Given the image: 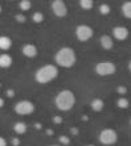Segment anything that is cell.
Instances as JSON below:
<instances>
[{"mask_svg": "<svg viewBox=\"0 0 131 146\" xmlns=\"http://www.w3.org/2000/svg\"><path fill=\"white\" fill-rule=\"evenodd\" d=\"M54 62L58 67H64V68L73 67L77 62L76 51L73 50L72 48H68V46L61 48L54 54Z\"/></svg>", "mask_w": 131, "mask_h": 146, "instance_id": "cell-1", "label": "cell"}, {"mask_svg": "<svg viewBox=\"0 0 131 146\" xmlns=\"http://www.w3.org/2000/svg\"><path fill=\"white\" fill-rule=\"evenodd\" d=\"M58 76L57 65H44L35 72V80L38 84H48Z\"/></svg>", "mask_w": 131, "mask_h": 146, "instance_id": "cell-2", "label": "cell"}, {"mask_svg": "<svg viewBox=\"0 0 131 146\" xmlns=\"http://www.w3.org/2000/svg\"><path fill=\"white\" fill-rule=\"evenodd\" d=\"M54 104L57 107V109L62 111V112L70 111L76 106V95L70 90H62L56 95Z\"/></svg>", "mask_w": 131, "mask_h": 146, "instance_id": "cell-3", "label": "cell"}, {"mask_svg": "<svg viewBox=\"0 0 131 146\" xmlns=\"http://www.w3.org/2000/svg\"><path fill=\"white\" fill-rule=\"evenodd\" d=\"M98 141L105 146H111L114 143H117L118 141V133L111 128H106L102 129L98 134Z\"/></svg>", "mask_w": 131, "mask_h": 146, "instance_id": "cell-4", "label": "cell"}, {"mask_svg": "<svg viewBox=\"0 0 131 146\" xmlns=\"http://www.w3.org/2000/svg\"><path fill=\"white\" fill-rule=\"evenodd\" d=\"M117 71V66L111 61H101L95 65V74L99 76H110Z\"/></svg>", "mask_w": 131, "mask_h": 146, "instance_id": "cell-5", "label": "cell"}, {"mask_svg": "<svg viewBox=\"0 0 131 146\" xmlns=\"http://www.w3.org/2000/svg\"><path fill=\"white\" fill-rule=\"evenodd\" d=\"M15 112L20 116H28L35 112V104L29 100H20L15 104Z\"/></svg>", "mask_w": 131, "mask_h": 146, "instance_id": "cell-6", "label": "cell"}, {"mask_svg": "<svg viewBox=\"0 0 131 146\" xmlns=\"http://www.w3.org/2000/svg\"><path fill=\"white\" fill-rule=\"evenodd\" d=\"M93 29H91V27H89V25H78V27L76 28V37L77 40L79 41V42H86V41H89L90 38L93 37Z\"/></svg>", "mask_w": 131, "mask_h": 146, "instance_id": "cell-7", "label": "cell"}, {"mask_svg": "<svg viewBox=\"0 0 131 146\" xmlns=\"http://www.w3.org/2000/svg\"><path fill=\"white\" fill-rule=\"evenodd\" d=\"M53 15L57 17H65L68 15V7L64 0H53L52 1Z\"/></svg>", "mask_w": 131, "mask_h": 146, "instance_id": "cell-8", "label": "cell"}, {"mask_svg": "<svg viewBox=\"0 0 131 146\" xmlns=\"http://www.w3.org/2000/svg\"><path fill=\"white\" fill-rule=\"evenodd\" d=\"M128 34H130V32H128V29L126 27H115L113 29V36H114V38L118 41L127 40Z\"/></svg>", "mask_w": 131, "mask_h": 146, "instance_id": "cell-9", "label": "cell"}, {"mask_svg": "<svg viewBox=\"0 0 131 146\" xmlns=\"http://www.w3.org/2000/svg\"><path fill=\"white\" fill-rule=\"evenodd\" d=\"M37 48H36L33 44H25L24 46H23V49H21V53H23V55L27 58H35L36 55H37Z\"/></svg>", "mask_w": 131, "mask_h": 146, "instance_id": "cell-10", "label": "cell"}, {"mask_svg": "<svg viewBox=\"0 0 131 146\" xmlns=\"http://www.w3.org/2000/svg\"><path fill=\"white\" fill-rule=\"evenodd\" d=\"M99 44L105 50H111V49L114 48V40L109 34H103V36L99 38Z\"/></svg>", "mask_w": 131, "mask_h": 146, "instance_id": "cell-11", "label": "cell"}, {"mask_svg": "<svg viewBox=\"0 0 131 146\" xmlns=\"http://www.w3.org/2000/svg\"><path fill=\"white\" fill-rule=\"evenodd\" d=\"M12 63H13V59L9 54H7V53L0 54V68H9Z\"/></svg>", "mask_w": 131, "mask_h": 146, "instance_id": "cell-12", "label": "cell"}, {"mask_svg": "<svg viewBox=\"0 0 131 146\" xmlns=\"http://www.w3.org/2000/svg\"><path fill=\"white\" fill-rule=\"evenodd\" d=\"M12 48V40L8 36H0V50L7 51Z\"/></svg>", "mask_w": 131, "mask_h": 146, "instance_id": "cell-13", "label": "cell"}, {"mask_svg": "<svg viewBox=\"0 0 131 146\" xmlns=\"http://www.w3.org/2000/svg\"><path fill=\"white\" fill-rule=\"evenodd\" d=\"M121 11H122V15H123L126 19H130L131 20V0L124 1V3L122 4Z\"/></svg>", "mask_w": 131, "mask_h": 146, "instance_id": "cell-14", "label": "cell"}, {"mask_svg": "<svg viewBox=\"0 0 131 146\" xmlns=\"http://www.w3.org/2000/svg\"><path fill=\"white\" fill-rule=\"evenodd\" d=\"M27 124L23 121H17V122H15L13 124V130L16 134H24L25 132H27Z\"/></svg>", "mask_w": 131, "mask_h": 146, "instance_id": "cell-15", "label": "cell"}, {"mask_svg": "<svg viewBox=\"0 0 131 146\" xmlns=\"http://www.w3.org/2000/svg\"><path fill=\"white\" fill-rule=\"evenodd\" d=\"M90 106H91V109H93V111H95V112H101L105 107V103H103V100H101V99H94Z\"/></svg>", "mask_w": 131, "mask_h": 146, "instance_id": "cell-16", "label": "cell"}, {"mask_svg": "<svg viewBox=\"0 0 131 146\" xmlns=\"http://www.w3.org/2000/svg\"><path fill=\"white\" fill-rule=\"evenodd\" d=\"M78 3H79V7L85 11L93 9L94 7V0H78Z\"/></svg>", "mask_w": 131, "mask_h": 146, "instance_id": "cell-17", "label": "cell"}, {"mask_svg": "<svg viewBox=\"0 0 131 146\" xmlns=\"http://www.w3.org/2000/svg\"><path fill=\"white\" fill-rule=\"evenodd\" d=\"M19 8L20 11H29L32 8V1L31 0H20V4H19Z\"/></svg>", "mask_w": 131, "mask_h": 146, "instance_id": "cell-18", "label": "cell"}, {"mask_svg": "<svg viewBox=\"0 0 131 146\" xmlns=\"http://www.w3.org/2000/svg\"><path fill=\"white\" fill-rule=\"evenodd\" d=\"M32 20H33V23L40 24V23H42V21H44V15H42L41 12H35V13H33V16H32Z\"/></svg>", "mask_w": 131, "mask_h": 146, "instance_id": "cell-19", "label": "cell"}, {"mask_svg": "<svg viewBox=\"0 0 131 146\" xmlns=\"http://www.w3.org/2000/svg\"><path fill=\"white\" fill-rule=\"evenodd\" d=\"M110 11H111V8H110V5L109 4H101L99 5V13L101 15H109L110 13Z\"/></svg>", "mask_w": 131, "mask_h": 146, "instance_id": "cell-20", "label": "cell"}, {"mask_svg": "<svg viewBox=\"0 0 131 146\" xmlns=\"http://www.w3.org/2000/svg\"><path fill=\"white\" fill-rule=\"evenodd\" d=\"M128 100L127 99H124V98H121L119 100H118V107L119 108H123V109H126V108H128Z\"/></svg>", "mask_w": 131, "mask_h": 146, "instance_id": "cell-21", "label": "cell"}, {"mask_svg": "<svg viewBox=\"0 0 131 146\" xmlns=\"http://www.w3.org/2000/svg\"><path fill=\"white\" fill-rule=\"evenodd\" d=\"M15 19H16V20H19V23H24V21H25V17L21 16V15H16V16H15Z\"/></svg>", "mask_w": 131, "mask_h": 146, "instance_id": "cell-22", "label": "cell"}, {"mask_svg": "<svg viewBox=\"0 0 131 146\" xmlns=\"http://www.w3.org/2000/svg\"><path fill=\"white\" fill-rule=\"evenodd\" d=\"M0 146H7V141L3 137H0Z\"/></svg>", "mask_w": 131, "mask_h": 146, "instance_id": "cell-23", "label": "cell"}, {"mask_svg": "<svg viewBox=\"0 0 131 146\" xmlns=\"http://www.w3.org/2000/svg\"><path fill=\"white\" fill-rule=\"evenodd\" d=\"M19 142H20V141H19L17 138H13V139H12V143H13V145H19Z\"/></svg>", "mask_w": 131, "mask_h": 146, "instance_id": "cell-24", "label": "cell"}, {"mask_svg": "<svg viewBox=\"0 0 131 146\" xmlns=\"http://www.w3.org/2000/svg\"><path fill=\"white\" fill-rule=\"evenodd\" d=\"M4 106V99L3 98H0V108Z\"/></svg>", "mask_w": 131, "mask_h": 146, "instance_id": "cell-25", "label": "cell"}, {"mask_svg": "<svg viewBox=\"0 0 131 146\" xmlns=\"http://www.w3.org/2000/svg\"><path fill=\"white\" fill-rule=\"evenodd\" d=\"M128 70H130V72H131V61L128 62Z\"/></svg>", "mask_w": 131, "mask_h": 146, "instance_id": "cell-26", "label": "cell"}, {"mask_svg": "<svg viewBox=\"0 0 131 146\" xmlns=\"http://www.w3.org/2000/svg\"><path fill=\"white\" fill-rule=\"evenodd\" d=\"M1 11H3V9H1V5H0V15H1Z\"/></svg>", "mask_w": 131, "mask_h": 146, "instance_id": "cell-27", "label": "cell"}, {"mask_svg": "<svg viewBox=\"0 0 131 146\" xmlns=\"http://www.w3.org/2000/svg\"><path fill=\"white\" fill-rule=\"evenodd\" d=\"M50 146H60V145H50Z\"/></svg>", "mask_w": 131, "mask_h": 146, "instance_id": "cell-28", "label": "cell"}, {"mask_svg": "<svg viewBox=\"0 0 131 146\" xmlns=\"http://www.w3.org/2000/svg\"><path fill=\"white\" fill-rule=\"evenodd\" d=\"M87 146H94V145H87Z\"/></svg>", "mask_w": 131, "mask_h": 146, "instance_id": "cell-29", "label": "cell"}, {"mask_svg": "<svg viewBox=\"0 0 131 146\" xmlns=\"http://www.w3.org/2000/svg\"><path fill=\"white\" fill-rule=\"evenodd\" d=\"M11 1H13V0H11Z\"/></svg>", "mask_w": 131, "mask_h": 146, "instance_id": "cell-30", "label": "cell"}]
</instances>
